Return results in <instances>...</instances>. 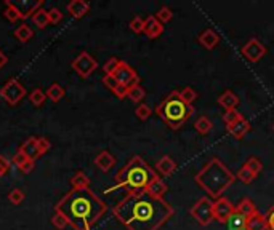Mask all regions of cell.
<instances>
[{
    "mask_svg": "<svg viewBox=\"0 0 274 230\" xmlns=\"http://www.w3.org/2000/svg\"><path fill=\"white\" fill-rule=\"evenodd\" d=\"M178 94H180L181 101L186 102L189 106H193V102L197 99V91L193 86H184L181 89H178Z\"/></svg>",
    "mask_w": 274,
    "mask_h": 230,
    "instance_id": "f546056e",
    "label": "cell"
},
{
    "mask_svg": "<svg viewBox=\"0 0 274 230\" xmlns=\"http://www.w3.org/2000/svg\"><path fill=\"white\" fill-rule=\"evenodd\" d=\"M31 19H33L34 26H37V28H39V29H45L47 26L50 24L48 11H47V10H43V8H40L39 11H35V13H34V16L31 18Z\"/></svg>",
    "mask_w": 274,
    "mask_h": 230,
    "instance_id": "f1b7e54d",
    "label": "cell"
},
{
    "mask_svg": "<svg viewBox=\"0 0 274 230\" xmlns=\"http://www.w3.org/2000/svg\"><path fill=\"white\" fill-rule=\"evenodd\" d=\"M157 172L151 168V166L144 162V160L135 155L125 163V166L116 174V185L106 190V194H109L114 189H125L129 194H143L146 187L154 181Z\"/></svg>",
    "mask_w": 274,
    "mask_h": 230,
    "instance_id": "3957f363",
    "label": "cell"
},
{
    "mask_svg": "<svg viewBox=\"0 0 274 230\" xmlns=\"http://www.w3.org/2000/svg\"><path fill=\"white\" fill-rule=\"evenodd\" d=\"M247 229L248 230H266V219L265 214L255 213L247 219Z\"/></svg>",
    "mask_w": 274,
    "mask_h": 230,
    "instance_id": "484cf974",
    "label": "cell"
},
{
    "mask_svg": "<svg viewBox=\"0 0 274 230\" xmlns=\"http://www.w3.org/2000/svg\"><path fill=\"white\" fill-rule=\"evenodd\" d=\"M39 149H40L42 155H43V153L48 152L50 149H52V144H50V141H48V139H45V138H39Z\"/></svg>",
    "mask_w": 274,
    "mask_h": 230,
    "instance_id": "c3c4849f",
    "label": "cell"
},
{
    "mask_svg": "<svg viewBox=\"0 0 274 230\" xmlns=\"http://www.w3.org/2000/svg\"><path fill=\"white\" fill-rule=\"evenodd\" d=\"M244 165H245L247 168L253 172L255 176H258L260 172H261V170H263V165H261L260 160H258V158H255V157H250V158H248L247 162L244 163Z\"/></svg>",
    "mask_w": 274,
    "mask_h": 230,
    "instance_id": "60d3db41",
    "label": "cell"
},
{
    "mask_svg": "<svg viewBox=\"0 0 274 230\" xmlns=\"http://www.w3.org/2000/svg\"><path fill=\"white\" fill-rule=\"evenodd\" d=\"M197 42H199L204 48H207V50H213L216 45L220 43V35L216 34V32L213 29H206V30H202L199 37H197Z\"/></svg>",
    "mask_w": 274,
    "mask_h": 230,
    "instance_id": "2e32d148",
    "label": "cell"
},
{
    "mask_svg": "<svg viewBox=\"0 0 274 230\" xmlns=\"http://www.w3.org/2000/svg\"><path fill=\"white\" fill-rule=\"evenodd\" d=\"M225 226L228 230H244L247 227V217L244 214L238 213V211H234V213L229 216V219L226 221Z\"/></svg>",
    "mask_w": 274,
    "mask_h": 230,
    "instance_id": "7402d4cb",
    "label": "cell"
},
{
    "mask_svg": "<svg viewBox=\"0 0 274 230\" xmlns=\"http://www.w3.org/2000/svg\"><path fill=\"white\" fill-rule=\"evenodd\" d=\"M55 211L65 216L75 230H92L106 214L107 204L90 189L71 190L55 204Z\"/></svg>",
    "mask_w": 274,
    "mask_h": 230,
    "instance_id": "7a4b0ae2",
    "label": "cell"
},
{
    "mask_svg": "<svg viewBox=\"0 0 274 230\" xmlns=\"http://www.w3.org/2000/svg\"><path fill=\"white\" fill-rule=\"evenodd\" d=\"M28 160H29V158H28L26 155H24V153H23L21 150H16V153L13 155V158H11V163H13L15 166H18V170H20L21 166L28 162Z\"/></svg>",
    "mask_w": 274,
    "mask_h": 230,
    "instance_id": "ee69618b",
    "label": "cell"
},
{
    "mask_svg": "<svg viewBox=\"0 0 274 230\" xmlns=\"http://www.w3.org/2000/svg\"><path fill=\"white\" fill-rule=\"evenodd\" d=\"M240 117H244L240 112H238V109H234V111H226L225 114H223V121H225V125H233L236 123Z\"/></svg>",
    "mask_w": 274,
    "mask_h": 230,
    "instance_id": "f35d334b",
    "label": "cell"
},
{
    "mask_svg": "<svg viewBox=\"0 0 274 230\" xmlns=\"http://www.w3.org/2000/svg\"><path fill=\"white\" fill-rule=\"evenodd\" d=\"M236 211H238V213H240V214H244L247 219L250 216H253L255 213H258V209H257V206H255V203L250 200V198H242V200L236 204Z\"/></svg>",
    "mask_w": 274,
    "mask_h": 230,
    "instance_id": "603a6c76",
    "label": "cell"
},
{
    "mask_svg": "<svg viewBox=\"0 0 274 230\" xmlns=\"http://www.w3.org/2000/svg\"><path fill=\"white\" fill-rule=\"evenodd\" d=\"M45 94H47V98L52 102H58V101H61L63 98H65L66 91H65V88L60 85V83H53V85H50L47 88Z\"/></svg>",
    "mask_w": 274,
    "mask_h": 230,
    "instance_id": "4316f807",
    "label": "cell"
},
{
    "mask_svg": "<svg viewBox=\"0 0 274 230\" xmlns=\"http://www.w3.org/2000/svg\"><path fill=\"white\" fill-rule=\"evenodd\" d=\"M151 114H152V111H151V107L148 106V104H144V102H141V104H138V107L135 109V115L139 118V120H148L149 117H151Z\"/></svg>",
    "mask_w": 274,
    "mask_h": 230,
    "instance_id": "ab89813d",
    "label": "cell"
},
{
    "mask_svg": "<svg viewBox=\"0 0 274 230\" xmlns=\"http://www.w3.org/2000/svg\"><path fill=\"white\" fill-rule=\"evenodd\" d=\"M7 62H8L7 55L3 53V50H0V69H3L5 66H7Z\"/></svg>",
    "mask_w": 274,
    "mask_h": 230,
    "instance_id": "f907efd6",
    "label": "cell"
},
{
    "mask_svg": "<svg viewBox=\"0 0 274 230\" xmlns=\"http://www.w3.org/2000/svg\"><path fill=\"white\" fill-rule=\"evenodd\" d=\"M144 96H146V89L143 86H132L129 88V94H127V98H129L130 101L133 102H141L144 99Z\"/></svg>",
    "mask_w": 274,
    "mask_h": 230,
    "instance_id": "d6a6232c",
    "label": "cell"
},
{
    "mask_svg": "<svg viewBox=\"0 0 274 230\" xmlns=\"http://www.w3.org/2000/svg\"><path fill=\"white\" fill-rule=\"evenodd\" d=\"M156 114L164 120L165 125H169L171 130L178 131L191 118V115L194 114V109L193 106L183 102L180 94L175 89L156 106Z\"/></svg>",
    "mask_w": 274,
    "mask_h": 230,
    "instance_id": "5b68a950",
    "label": "cell"
},
{
    "mask_svg": "<svg viewBox=\"0 0 274 230\" xmlns=\"http://www.w3.org/2000/svg\"><path fill=\"white\" fill-rule=\"evenodd\" d=\"M114 77H116V80L120 83V85H124L127 88L139 85V75L137 74V70L132 66H129L125 61H120L117 70L114 72Z\"/></svg>",
    "mask_w": 274,
    "mask_h": 230,
    "instance_id": "9c48e42d",
    "label": "cell"
},
{
    "mask_svg": "<svg viewBox=\"0 0 274 230\" xmlns=\"http://www.w3.org/2000/svg\"><path fill=\"white\" fill-rule=\"evenodd\" d=\"M273 130H274V126H273Z\"/></svg>",
    "mask_w": 274,
    "mask_h": 230,
    "instance_id": "f5cc1de1",
    "label": "cell"
},
{
    "mask_svg": "<svg viewBox=\"0 0 274 230\" xmlns=\"http://www.w3.org/2000/svg\"><path fill=\"white\" fill-rule=\"evenodd\" d=\"M33 35H34V30L31 29V26H28L26 23H23L21 26H18L16 30H15V37H16L21 43L29 42L31 38H33Z\"/></svg>",
    "mask_w": 274,
    "mask_h": 230,
    "instance_id": "83f0119b",
    "label": "cell"
},
{
    "mask_svg": "<svg viewBox=\"0 0 274 230\" xmlns=\"http://www.w3.org/2000/svg\"><path fill=\"white\" fill-rule=\"evenodd\" d=\"M265 219H266V230H274V203L265 213Z\"/></svg>",
    "mask_w": 274,
    "mask_h": 230,
    "instance_id": "f6af8a7d",
    "label": "cell"
},
{
    "mask_svg": "<svg viewBox=\"0 0 274 230\" xmlns=\"http://www.w3.org/2000/svg\"><path fill=\"white\" fill-rule=\"evenodd\" d=\"M189 213L202 227H207L213 221V201L208 197H202L191 206Z\"/></svg>",
    "mask_w": 274,
    "mask_h": 230,
    "instance_id": "8992f818",
    "label": "cell"
},
{
    "mask_svg": "<svg viewBox=\"0 0 274 230\" xmlns=\"http://www.w3.org/2000/svg\"><path fill=\"white\" fill-rule=\"evenodd\" d=\"M240 53L248 62H258L261 58L266 55V47L258 40V38L253 37L242 47Z\"/></svg>",
    "mask_w": 274,
    "mask_h": 230,
    "instance_id": "8fae6325",
    "label": "cell"
},
{
    "mask_svg": "<svg viewBox=\"0 0 274 230\" xmlns=\"http://www.w3.org/2000/svg\"><path fill=\"white\" fill-rule=\"evenodd\" d=\"M93 163L98 170H101L103 172H107L112 166H116V157H114L109 150H101L98 155L95 157Z\"/></svg>",
    "mask_w": 274,
    "mask_h": 230,
    "instance_id": "9a60e30c",
    "label": "cell"
},
{
    "mask_svg": "<svg viewBox=\"0 0 274 230\" xmlns=\"http://www.w3.org/2000/svg\"><path fill=\"white\" fill-rule=\"evenodd\" d=\"M52 226L55 229H58V230H65L68 226H69V222L65 216H63L61 213H58V211H55L53 216H52Z\"/></svg>",
    "mask_w": 274,
    "mask_h": 230,
    "instance_id": "8d00e7d4",
    "label": "cell"
},
{
    "mask_svg": "<svg viewBox=\"0 0 274 230\" xmlns=\"http://www.w3.org/2000/svg\"><path fill=\"white\" fill-rule=\"evenodd\" d=\"M15 8L20 13L21 19L33 18L35 11H39L43 6V0H20V2H11Z\"/></svg>",
    "mask_w": 274,
    "mask_h": 230,
    "instance_id": "7c38bea8",
    "label": "cell"
},
{
    "mask_svg": "<svg viewBox=\"0 0 274 230\" xmlns=\"http://www.w3.org/2000/svg\"><path fill=\"white\" fill-rule=\"evenodd\" d=\"M154 16L159 19V23L165 24V23L171 21V18H173V11H171L167 5H164V6H161V8H159V11L156 13Z\"/></svg>",
    "mask_w": 274,
    "mask_h": 230,
    "instance_id": "836d02e7",
    "label": "cell"
},
{
    "mask_svg": "<svg viewBox=\"0 0 274 230\" xmlns=\"http://www.w3.org/2000/svg\"><path fill=\"white\" fill-rule=\"evenodd\" d=\"M0 96L8 102L10 106H16L26 96V88H24L18 79H10L5 85L0 88Z\"/></svg>",
    "mask_w": 274,
    "mask_h": 230,
    "instance_id": "52a82bcc",
    "label": "cell"
},
{
    "mask_svg": "<svg viewBox=\"0 0 274 230\" xmlns=\"http://www.w3.org/2000/svg\"><path fill=\"white\" fill-rule=\"evenodd\" d=\"M226 130H228V133L231 134L233 138H236V139H242L248 131H250V123H248V121H247L244 117H240L238 121H236V123L228 125V126H226Z\"/></svg>",
    "mask_w": 274,
    "mask_h": 230,
    "instance_id": "ac0fdd59",
    "label": "cell"
},
{
    "mask_svg": "<svg viewBox=\"0 0 274 230\" xmlns=\"http://www.w3.org/2000/svg\"><path fill=\"white\" fill-rule=\"evenodd\" d=\"M156 168H157V171L161 172L162 176H167L169 177V176H171L176 171V162L171 157L164 155L162 158L157 160Z\"/></svg>",
    "mask_w": 274,
    "mask_h": 230,
    "instance_id": "d6986e66",
    "label": "cell"
},
{
    "mask_svg": "<svg viewBox=\"0 0 274 230\" xmlns=\"http://www.w3.org/2000/svg\"><path fill=\"white\" fill-rule=\"evenodd\" d=\"M71 185H72V190L90 189V179H88V176L85 174L84 171H77L71 177Z\"/></svg>",
    "mask_w": 274,
    "mask_h": 230,
    "instance_id": "cb8c5ba5",
    "label": "cell"
},
{
    "mask_svg": "<svg viewBox=\"0 0 274 230\" xmlns=\"http://www.w3.org/2000/svg\"><path fill=\"white\" fill-rule=\"evenodd\" d=\"M143 34H146L148 38H157L164 34V24L159 23V19L152 15L144 19V30Z\"/></svg>",
    "mask_w": 274,
    "mask_h": 230,
    "instance_id": "5bb4252c",
    "label": "cell"
},
{
    "mask_svg": "<svg viewBox=\"0 0 274 230\" xmlns=\"http://www.w3.org/2000/svg\"><path fill=\"white\" fill-rule=\"evenodd\" d=\"M244 230H248V229H247V227H245V229H244Z\"/></svg>",
    "mask_w": 274,
    "mask_h": 230,
    "instance_id": "816d5d0a",
    "label": "cell"
},
{
    "mask_svg": "<svg viewBox=\"0 0 274 230\" xmlns=\"http://www.w3.org/2000/svg\"><path fill=\"white\" fill-rule=\"evenodd\" d=\"M194 181L210 198L216 200L234 184L236 176L220 158L215 157L202 166V170L194 176Z\"/></svg>",
    "mask_w": 274,
    "mask_h": 230,
    "instance_id": "277c9868",
    "label": "cell"
},
{
    "mask_svg": "<svg viewBox=\"0 0 274 230\" xmlns=\"http://www.w3.org/2000/svg\"><path fill=\"white\" fill-rule=\"evenodd\" d=\"M194 128H196L197 133L202 134V136H207V134H208L210 131H212L213 121L210 120L208 117H206V115H201V117L194 121Z\"/></svg>",
    "mask_w": 274,
    "mask_h": 230,
    "instance_id": "d4e9b609",
    "label": "cell"
},
{
    "mask_svg": "<svg viewBox=\"0 0 274 230\" xmlns=\"http://www.w3.org/2000/svg\"><path fill=\"white\" fill-rule=\"evenodd\" d=\"M34 163H35V162H33V160H28V162L24 163V165L21 166V168H20V171L24 172V174H28V172H31V171L34 170Z\"/></svg>",
    "mask_w": 274,
    "mask_h": 230,
    "instance_id": "681fc988",
    "label": "cell"
},
{
    "mask_svg": "<svg viewBox=\"0 0 274 230\" xmlns=\"http://www.w3.org/2000/svg\"><path fill=\"white\" fill-rule=\"evenodd\" d=\"M24 198H26V194L21 189H11L8 192V201L11 204H21L24 201Z\"/></svg>",
    "mask_w": 274,
    "mask_h": 230,
    "instance_id": "d590c367",
    "label": "cell"
},
{
    "mask_svg": "<svg viewBox=\"0 0 274 230\" xmlns=\"http://www.w3.org/2000/svg\"><path fill=\"white\" fill-rule=\"evenodd\" d=\"M146 194L154 197V198H164V195L167 194V184H165L162 179L156 177L154 181H152L148 187H146Z\"/></svg>",
    "mask_w": 274,
    "mask_h": 230,
    "instance_id": "44dd1931",
    "label": "cell"
},
{
    "mask_svg": "<svg viewBox=\"0 0 274 230\" xmlns=\"http://www.w3.org/2000/svg\"><path fill=\"white\" fill-rule=\"evenodd\" d=\"M72 69L75 70V74L82 79H87V77H90L95 70L98 67V62L97 59L90 55L87 53V51H82L79 56H75V59L71 62Z\"/></svg>",
    "mask_w": 274,
    "mask_h": 230,
    "instance_id": "ba28073f",
    "label": "cell"
},
{
    "mask_svg": "<svg viewBox=\"0 0 274 230\" xmlns=\"http://www.w3.org/2000/svg\"><path fill=\"white\" fill-rule=\"evenodd\" d=\"M103 85H104L107 89H111V91L114 93V91H116V89L119 88L120 83L116 80V77H114V75H104V77H103Z\"/></svg>",
    "mask_w": 274,
    "mask_h": 230,
    "instance_id": "7bdbcfd3",
    "label": "cell"
},
{
    "mask_svg": "<svg viewBox=\"0 0 274 230\" xmlns=\"http://www.w3.org/2000/svg\"><path fill=\"white\" fill-rule=\"evenodd\" d=\"M45 99H47V94L42 88H35V89H33V93L29 94V101L33 102V106H35V107H42Z\"/></svg>",
    "mask_w": 274,
    "mask_h": 230,
    "instance_id": "4dcf8cb0",
    "label": "cell"
},
{
    "mask_svg": "<svg viewBox=\"0 0 274 230\" xmlns=\"http://www.w3.org/2000/svg\"><path fill=\"white\" fill-rule=\"evenodd\" d=\"M255 177H257V176H255L253 172H252L250 170H248L245 165L242 166V168L238 171V174H236V179H239V181H240V182H244V184H250Z\"/></svg>",
    "mask_w": 274,
    "mask_h": 230,
    "instance_id": "e575fe53",
    "label": "cell"
},
{
    "mask_svg": "<svg viewBox=\"0 0 274 230\" xmlns=\"http://www.w3.org/2000/svg\"><path fill=\"white\" fill-rule=\"evenodd\" d=\"M130 30L132 32H135V34H143V30H144V19L143 18H139V16H135L130 21Z\"/></svg>",
    "mask_w": 274,
    "mask_h": 230,
    "instance_id": "b9f144b4",
    "label": "cell"
},
{
    "mask_svg": "<svg viewBox=\"0 0 274 230\" xmlns=\"http://www.w3.org/2000/svg\"><path fill=\"white\" fill-rule=\"evenodd\" d=\"M120 64V59H117V58H109L104 64H103V70H104V75H114V72L117 70Z\"/></svg>",
    "mask_w": 274,
    "mask_h": 230,
    "instance_id": "74e56055",
    "label": "cell"
},
{
    "mask_svg": "<svg viewBox=\"0 0 274 230\" xmlns=\"http://www.w3.org/2000/svg\"><path fill=\"white\" fill-rule=\"evenodd\" d=\"M236 211V206L226 197H220L213 201V221L220 224H226L229 216Z\"/></svg>",
    "mask_w": 274,
    "mask_h": 230,
    "instance_id": "30bf717a",
    "label": "cell"
},
{
    "mask_svg": "<svg viewBox=\"0 0 274 230\" xmlns=\"http://www.w3.org/2000/svg\"><path fill=\"white\" fill-rule=\"evenodd\" d=\"M18 150H21L24 155H26L29 160H33V162H35L37 158L42 157V152L39 149V138H34V136H31L24 141Z\"/></svg>",
    "mask_w": 274,
    "mask_h": 230,
    "instance_id": "4fadbf2b",
    "label": "cell"
},
{
    "mask_svg": "<svg viewBox=\"0 0 274 230\" xmlns=\"http://www.w3.org/2000/svg\"><path fill=\"white\" fill-rule=\"evenodd\" d=\"M218 104L225 109V111H234L239 106V98L236 96L231 89H226L225 93L218 96Z\"/></svg>",
    "mask_w": 274,
    "mask_h": 230,
    "instance_id": "ffe728a7",
    "label": "cell"
},
{
    "mask_svg": "<svg viewBox=\"0 0 274 230\" xmlns=\"http://www.w3.org/2000/svg\"><path fill=\"white\" fill-rule=\"evenodd\" d=\"M10 160L7 157H3V155H0V177H2L5 172H7L10 170Z\"/></svg>",
    "mask_w": 274,
    "mask_h": 230,
    "instance_id": "7dc6e473",
    "label": "cell"
},
{
    "mask_svg": "<svg viewBox=\"0 0 274 230\" xmlns=\"http://www.w3.org/2000/svg\"><path fill=\"white\" fill-rule=\"evenodd\" d=\"M5 18L8 19L10 23H16L20 18V13H18V10L15 8V5L11 3V0H5V11H3Z\"/></svg>",
    "mask_w": 274,
    "mask_h": 230,
    "instance_id": "1f68e13d",
    "label": "cell"
},
{
    "mask_svg": "<svg viewBox=\"0 0 274 230\" xmlns=\"http://www.w3.org/2000/svg\"><path fill=\"white\" fill-rule=\"evenodd\" d=\"M88 11H90V3L85 0H72L68 3V13L75 19L84 18Z\"/></svg>",
    "mask_w": 274,
    "mask_h": 230,
    "instance_id": "e0dca14e",
    "label": "cell"
},
{
    "mask_svg": "<svg viewBox=\"0 0 274 230\" xmlns=\"http://www.w3.org/2000/svg\"><path fill=\"white\" fill-rule=\"evenodd\" d=\"M112 214L127 230H161L175 214V208L164 198H154L143 192L129 194L114 206Z\"/></svg>",
    "mask_w": 274,
    "mask_h": 230,
    "instance_id": "6da1fadb",
    "label": "cell"
},
{
    "mask_svg": "<svg viewBox=\"0 0 274 230\" xmlns=\"http://www.w3.org/2000/svg\"><path fill=\"white\" fill-rule=\"evenodd\" d=\"M48 18H50V24H58L63 19V13L60 8H52L48 11Z\"/></svg>",
    "mask_w": 274,
    "mask_h": 230,
    "instance_id": "bcb514c9",
    "label": "cell"
}]
</instances>
